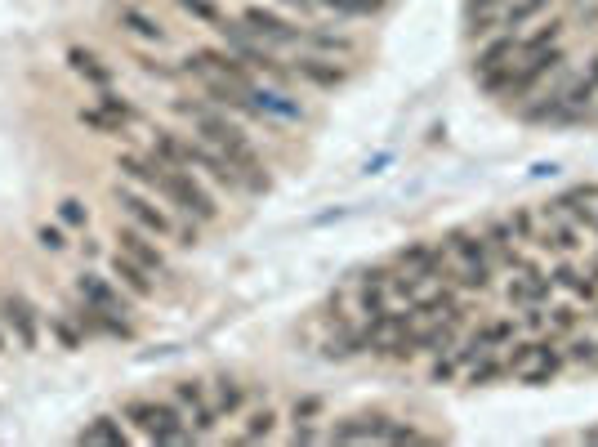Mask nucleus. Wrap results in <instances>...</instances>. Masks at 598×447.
<instances>
[{
  "label": "nucleus",
  "instance_id": "423d86ee",
  "mask_svg": "<svg viewBox=\"0 0 598 447\" xmlns=\"http://www.w3.org/2000/svg\"><path fill=\"white\" fill-rule=\"evenodd\" d=\"M170 398H175V407L183 412V421H188L192 439H215V425H219V412L215 403H210V385L197 376L188 380H175V389H170Z\"/></svg>",
  "mask_w": 598,
  "mask_h": 447
},
{
  "label": "nucleus",
  "instance_id": "9b49d317",
  "mask_svg": "<svg viewBox=\"0 0 598 447\" xmlns=\"http://www.w3.org/2000/svg\"><path fill=\"white\" fill-rule=\"evenodd\" d=\"M505 296L514 309H527V304H549L554 296V282H549V269H540V264H523V269H514V278H509Z\"/></svg>",
  "mask_w": 598,
  "mask_h": 447
},
{
  "label": "nucleus",
  "instance_id": "7ed1b4c3",
  "mask_svg": "<svg viewBox=\"0 0 598 447\" xmlns=\"http://www.w3.org/2000/svg\"><path fill=\"white\" fill-rule=\"evenodd\" d=\"M117 206L125 211V220H130V224H139L143 233L161 237V242H179L183 251H192V246L201 242V237H197V228L179 224L175 215L166 211V206H157V197H152V193H143V188H139V184H130V179H121V184H117Z\"/></svg>",
  "mask_w": 598,
  "mask_h": 447
},
{
  "label": "nucleus",
  "instance_id": "39448f33",
  "mask_svg": "<svg viewBox=\"0 0 598 447\" xmlns=\"http://www.w3.org/2000/svg\"><path fill=\"white\" fill-rule=\"evenodd\" d=\"M241 27H246L255 41H264L268 50H304V27L295 23L291 14H282V9H273V5H246L241 9Z\"/></svg>",
  "mask_w": 598,
  "mask_h": 447
},
{
  "label": "nucleus",
  "instance_id": "9d476101",
  "mask_svg": "<svg viewBox=\"0 0 598 447\" xmlns=\"http://www.w3.org/2000/svg\"><path fill=\"white\" fill-rule=\"evenodd\" d=\"M291 63V76L299 85H313V90H340L349 81V72L340 68V59H326V54H308V50H295Z\"/></svg>",
  "mask_w": 598,
  "mask_h": 447
},
{
  "label": "nucleus",
  "instance_id": "a19ab883",
  "mask_svg": "<svg viewBox=\"0 0 598 447\" xmlns=\"http://www.w3.org/2000/svg\"><path fill=\"white\" fill-rule=\"evenodd\" d=\"M460 372H465V367L456 363V354H438L433 358V367H429V385H451Z\"/></svg>",
  "mask_w": 598,
  "mask_h": 447
},
{
  "label": "nucleus",
  "instance_id": "a211bd4d",
  "mask_svg": "<svg viewBox=\"0 0 598 447\" xmlns=\"http://www.w3.org/2000/svg\"><path fill=\"white\" fill-rule=\"evenodd\" d=\"M549 282H554V291H572L576 304H598V282L585 278V269L572 264V255H558V264L549 269Z\"/></svg>",
  "mask_w": 598,
  "mask_h": 447
},
{
  "label": "nucleus",
  "instance_id": "20e7f679",
  "mask_svg": "<svg viewBox=\"0 0 598 447\" xmlns=\"http://www.w3.org/2000/svg\"><path fill=\"white\" fill-rule=\"evenodd\" d=\"M121 421H130L134 434L148 443H197L175 398L170 403L166 398H130V403H121Z\"/></svg>",
  "mask_w": 598,
  "mask_h": 447
},
{
  "label": "nucleus",
  "instance_id": "58836bf2",
  "mask_svg": "<svg viewBox=\"0 0 598 447\" xmlns=\"http://www.w3.org/2000/svg\"><path fill=\"white\" fill-rule=\"evenodd\" d=\"M322 412H326L322 398H317V394H304V398H295L291 421H295V425H313V421H322Z\"/></svg>",
  "mask_w": 598,
  "mask_h": 447
},
{
  "label": "nucleus",
  "instance_id": "7c9ffc66",
  "mask_svg": "<svg viewBox=\"0 0 598 447\" xmlns=\"http://www.w3.org/2000/svg\"><path fill=\"white\" fill-rule=\"evenodd\" d=\"M505 224L514 228L518 246H536V233H540V215L532 211V206H514V211L505 215Z\"/></svg>",
  "mask_w": 598,
  "mask_h": 447
},
{
  "label": "nucleus",
  "instance_id": "473e14b6",
  "mask_svg": "<svg viewBox=\"0 0 598 447\" xmlns=\"http://www.w3.org/2000/svg\"><path fill=\"white\" fill-rule=\"evenodd\" d=\"M545 313H549V331H545V336H554V340L572 336V331L585 322V313L576 309V304H554V309H545Z\"/></svg>",
  "mask_w": 598,
  "mask_h": 447
},
{
  "label": "nucleus",
  "instance_id": "c9c22d12",
  "mask_svg": "<svg viewBox=\"0 0 598 447\" xmlns=\"http://www.w3.org/2000/svg\"><path fill=\"white\" fill-rule=\"evenodd\" d=\"M81 126L99 130V135H108V139L125 135V126H121V121H117V117H108V112H103L99 103H90V108H81Z\"/></svg>",
  "mask_w": 598,
  "mask_h": 447
},
{
  "label": "nucleus",
  "instance_id": "49530a36",
  "mask_svg": "<svg viewBox=\"0 0 598 447\" xmlns=\"http://www.w3.org/2000/svg\"><path fill=\"white\" fill-rule=\"evenodd\" d=\"M0 354H5V322H0Z\"/></svg>",
  "mask_w": 598,
  "mask_h": 447
},
{
  "label": "nucleus",
  "instance_id": "72a5a7b5",
  "mask_svg": "<svg viewBox=\"0 0 598 447\" xmlns=\"http://www.w3.org/2000/svg\"><path fill=\"white\" fill-rule=\"evenodd\" d=\"M175 5L192 18V23L210 27V32H215V27L224 23V9H219V0H175Z\"/></svg>",
  "mask_w": 598,
  "mask_h": 447
},
{
  "label": "nucleus",
  "instance_id": "f3484780",
  "mask_svg": "<svg viewBox=\"0 0 598 447\" xmlns=\"http://www.w3.org/2000/svg\"><path fill=\"white\" fill-rule=\"evenodd\" d=\"M304 50L308 54H326V59H353V54L362 50L358 41H353L349 32H340V27H313L304 23Z\"/></svg>",
  "mask_w": 598,
  "mask_h": 447
},
{
  "label": "nucleus",
  "instance_id": "de8ad7c7",
  "mask_svg": "<svg viewBox=\"0 0 598 447\" xmlns=\"http://www.w3.org/2000/svg\"><path fill=\"white\" fill-rule=\"evenodd\" d=\"M594 372H598V363H594Z\"/></svg>",
  "mask_w": 598,
  "mask_h": 447
},
{
  "label": "nucleus",
  "instance_id": "37998d69",
  "mask_svg": "<svg viewBox=\"0 0 598 447\" xmlns=\"http://www.w3.org/2000/svg\"><path fill=\"white\" fill-rule=\"evenodd\" d=\"M313 5L322 9V14H335V18H366L353 0H313Z\"/></svg>",
  "mask_w": 598,
  "mask_h": 447
},
{
  "label": "nucleus",
  "instance_id": "b1692460",
  "mask_svg": "<svg viewBox=\"0 0 598 447\" xmlns=\"http://www.w3.org/2000/svg\"><path fill=\"white\" fill-rule=\"evenodd\" d=\"M438 242L447 246L451 264L491 260V251H487V242H482V233H478V228H451V233H447V237H438Z\"/></svg>",
  "mask_w": 598,
  "mask_h": 447
},
{
  "label": "nucleus",
  "instance_id": "ddd939ff",
  "mask_svg": "<svg viewBox=\"0 0 598 447\" xmlns=\"http://www.w3.org/2000/svg\"><path fill=\"white\" fill-rule=\"evenodd\" d=\"M567 367V358H563V345H558L554 336H540V349H536V358L523 367V372H514L518 385H527V389H536V385H549L558 372Z\"/></svg>",
  "mask_w": 598,
  "mask_h": 447
},
{
  "label": "nucleus",
  "instance_id": "79ce46f5",
  "mask_svg": "<svg viewBox=\"0 0 598 447\" xmlns=\"http://www.w3.org/2000/svg\"><path fill=\"white\" fill-rule=\"evenodd\" d=\"M36 242H41V251H50V255L67 251V233L59 224H41V228H36Z\"/></svg>",
  "mask_w": 598,
  "mask_h": 447
},
{
  "label": "nucleus",
  "instance_id": "a18cd8bd",
  "mask_svg": "<svg viewBox=\"0 0 598 447\" xmlns=\"http://www.w3.org/2000/svg\"><path fill=\"white\" fill-rule=\"evenodd\" d=\"M581 443H598V425H594V430H585V434H581Z\"/></svg>",
  "mask_w": 598,
  "mask_h": 447
},
{
  "label": "nucleus",
  "instance_id": "f704fd0d",
  "mask_svg": "<svg viewBox=\"0 0 598 447\" xmlns=\"http://www.w3.org/2000/svg\"><path fill=\"white\" fill-rule=\"evenodd\" d=\"M536 349H540V340H518V336H514V340L505 345V354H500V358H505V372H509V376L523 372V367L536 358Z\"/></svg>",
  "mask_w": 598,
  "mask_h": 447
},
{
  "label": "nucleus",
  "instance_id": "c756f323",
  "mask_svg": "<svg viewBox=\"0 0 598 447\" xmlns=\"http://www.w3.org/2000/svg\"><path fill=\"white\" fill-rule=\"evenodd\" d=\"M500 376H509V372H505V358H500V354H482V358H474V363L465 367V380H469L474 389L496 385Z\"/></svg>",
  "mask_w": 598,
  "mask_h": 447
},
{
  "label": "nucleus",
  "instance_id": "0eeeda50",
  "mask_svg": "<svg viewBox=\"0 0 598 447\" xmlns=\"http://www.w3.org/2000/svg\"><path fill=\"white\" fill-rule=\"evenodd\" d=\"M0 322L14 331L18 349H36L41 345V309L23 296V291H0Z\"/></svg>",
  "mask_w": 598,
  "mask_h": 447
},
{
  "label": "nucleus",
  "instance_id": "bb28decb",
  "mask_svg": "<svg viewBox=\"0 0 598 447\" xmlns=\"http://www.w3.org/2000/svg\"><path fill=\"white\" fill-rule=\"evenodd\" d=\"M76 443H108V447H121L130 443V430L121 425V416H94L90 425L76 430Z\"/></svg>",
  "mask_w": 598,
  "mask_h": 447
},
{
  "label": "nucleus",
  "instance_id": "6e6552de",
  "mask_svg": "<svg viewBox=\"0 0 598 447\" xmlns=\"http://www.w3.org/2000/svg\"><path fill=\"white\" fill-rule=\"evenodd\" d=\"M117 251H125V255H130V260H139L143 269H148V273H157L161 282H170V278H175V264H170V255L161 251V246H157V237H152V233H143L139 224H121V228H117Z\"/></svg>",
  "mask_w": 598,
  "mask_h": 447
},
{
  "label": "nucleus",
  "instance_id": "c85d7f7f",
  "mask_svg": "<svg viewBox=\"0 0 598 447\" xmlns=\"http://www.w3.org/2000/svg\"><path fill=\"white\" fill-rule=\"evenodd\" d=\"M50 336L59 340V349H85V340H90L81 331V322H76L67 309L63 313H50Z\"/></svg>",
  "mask_w": 598,
  "mask_h": 447
},
{
  "label": "nucleus",
  "instance_id": "412c9836",
  "mask_svg": "<svg viewBox=\"0 0 598 447\" xmlns=\"http://www.w3.org/2000/svg\"><path fill=\"white\" fill-rule=\"evenodd\" d=\"M505 63H518V32H496L487 36V45L474 54V76H487Z\"/></svg>",
  "mask_w": 598,
  "mask_h": 447
},
{
  "label": "nucleus",
  "instance_id": "e433bc0d",
  "mask_svg": "<svg viewBox=\"0 0 598 447\" xmlns=\"http://www.w3.org/2000/svg\"><path fill=\"white\" fill-rule=\"evenodd\" d=\"M563 358H567V363H572V367H590V372H594V363H598V340H590V336H576V340H567V345H563Z\"/></svg>",
  "mask_w": 598,
  "mask_h": 447
},
{
  "label": "nucleus",
  "instance_id": "c03bdc74",
  "mask_svg": "<svg viewBox=\"0 0 598 447\" xmlns=\"http://www.w3.org/2000/svg\"><path fill=\"white\" fill-rule=\"evenodd\" d=\"M264 5L282 9V14H304V18H317V14H322V9H317L313 0H264Z\"/></svg>",
  "mask_w": 598,
  "mask_h": 447
},
{
  "label": "nucleus",
  "instance_id": "ea45409f",
  "mask_svg": "<svg viewBox=\"0 0 598 447\" xmlns=\"http://www.w3.org/2000/svg\"><path fill=\"white\" fill-rule=\"evenodd\" d=\"M59 220L67 228H90V206H85L81 197H63V202H59Z\"/></svg>",
  "mask_w": 598,
  "mask_h": 447
},
{
  "label": "nucleus",
  "instance_id": "4be33fe9",
  "mask_svg": "<svg viewBox=\"0 0 598 447\" xmlns=\"http://www.w3.org/2000/svg\"><path fill=\"white\" fill-rule=\"evenodd\" d=\"M554 5L558 0H505L500 5V32H523L545 14H554Z\"/></svg>",
  "mask_w": 598,
  "mask_h": 447
},
{
  "label": "nucleus",
  "instance_id": "4468645a",
  "mask_svg": "<svg viewBox=\"0 0 598 447\" xmlns=\"http://www.w3.org/2000/svg\"><path fill=\"white\" fill-rule=\"evenodd\" d=\"M108 273L121 282L125 291H130L134 300H157L161 278H157V273H148V269H143L139 260H130V255H125V251H117V255H112V260H108Z\"/></svg>",
  "mask_w": 598,
  "mask_h": 447
},
{
  "label": "nucleus",
  "instance_id": "f8f14e48",
  "mask_svg": "<svg viewBox=\"0 0 598 447\" xmlns=\"http://www.w3.org/2000/svg\"><path fill=\"white\" fill-rule=\"evenodd\" d=\"M76 296L99 304V309H108V313H121V318H134V300L121 296L117 282L103 278V273H81V278H76Z\"/></svg>",
  "mask_w": 598,
  "mask_h": 447
},
{
  "label": "nucleus",
  "instance_id": "5701e85b",
  "mask_svg": "<svg viewBox=\"0 0 598 447\" xmlns=\"http://www.w3.org/2000/svg\"><path fill=\"white\" fill-rule=\"evenodd\" d=\"M67 68L81 76L85 85H94V90H108V85L117 81L112 63H103L99 54H94V50H81V45H76V50H67Z\"/></svg>",
  "mask_w": 598,
  "mask_h": 447
},
{
  "label": "nucleus",
  "instance_id": "6ab92c4d",
  "mask_svg": "<svg viewBox=\"0 0 598 447\" xmlns=\"http://www.w3.org/2000/svg\"><path fill=\"white\" fill-rule=\"evenodd\" d=\"M117 27L125 36H134V41H143V45H166V23H161L157 14H148L143 5H121L117 9Z\"/></svg>",
  "mask_w": 598,
  "mask_h": 447
},
{
  "label": "nucleus",
  "instance_id": "2f4dec72",
  "mask_svg": "<svg viewBox=\"0 0 598 447\" xmlns=\"http://www.w3.org/2000/svg\"><path fill=\"white\" fill-rule=\"evenodd\" d=\"M94 103H99L108 117H117L121 126H134V121H139V108H134V103L125 99L121 90H112V85H108V90H99V99H94Z\"/></svg>",
  "mask_w": 598,
  "mask_h": 447
},
{
  "label": "nucleus",
  "instance_id": "f03ea898",
  "mask_svg": "<svg viewBox=\"0 0 598 447\" xmlns=\"http://www.w3.org/2000/svg\"><path fill=\"white\" fill-rule=\"evenodd\" d=\"M170 108L179 112L183 121L192 126V135L201 139V144H210L215 152H224L228 161H233V170L241 175V184H246V197H264L268 188H273V175H268L264 157L255 152L250 144V135L233 121V112L215 108L210 99H175Z\"/></svg>",
  "mask_w": 598,
  "mask_h": 447
},
{
  "label": "nucleus",
  "instance_id": "aec40b11",
  "mask_svg": "<svg viewBox=\"0 0 598 447\" xmlns=\"http://www.w3.org/2000/svg\"><path fill=\"white\" fill-rule=\"evenodd\" d=\"M210 403H215V412H219V421H237L241 412L250 407V389L241 385L237 376H215L210 380Z\"/></svg>",
  "mask_w": 598,
  "mask_h": 447
},
{
  "label": "nucleus",
  "instance_id": "09e8293b",
  "mask_svg": "<svg viewBox=\"0 0 598 447\" xmlns=\"http://www.w3.org/2000/svg\"><path fill=\"white\" fill-rule=\"evenodd\" d=\"M594 237H598V228H594Z\"/></svg>",
  "mask_w": 598,
  "mask_h": 447
},
{
  "label": "nucleus",
  "instance_id": "cd10ccee",
  "mask_svg": "<svg viewBox=\"0 0 598 447\" xmlns=\"http://www.w3.org/2000/svg\"><path fill=\"white\" fill-rule=\"evenodd\" d=\"M277 434V412L264 407V412H250V421L233 434V443H268Z\"/></svg>",
  "mask_w": 598,
  "mask_h": 447
},
{
  "label": "nucleus",
  "instance_id": "393cba45",
  "mask_svg": "<svg viewBox=\"0 0 598 447\" xmlns=\"http://www.w3.org/2000/svg\"><path fill=\"white\" fill-rule=\"evenodd\" d=\"M563 36H567V23H563V18H540V23H536L527 36L518 32V59H532V54L549 50V45H563Z\"/></svg>",
  "mask_w": 598,
  "mask_h": 447
},
{
  "label": "nucleus",
  "instance_id": "2eb2a0df",
  "mask_svg": "<svg viewBox=\"0 0 598 447\" xmlns=\"http://www.w3.org/2000/svg\"><path fill=\"white\" fill-rule=\"evenodd\" d=\"M554 206L567 215L572 224H581L585 233H594L598 228V184H576L567 188V193L554 197Z\"/></svg>",
  "mask_w": 598,
  "mask_h": 447
},
{
  "label": "nucleus",
  "instance_id": "dca6fc26",
  "mask_svg": "<svg viewBox=\"0 0 598 447\" xmlns=\"http://www.w3.org/2000/svg\"><path fill=\"white\" fill-rule=\"evenodd\" d=\"M384 425H389V416L384 412H358V416L335 421L331 430H326V439L331 443H371V439H380L384 443Z\"/></svg>",
  "mask_w": 598,
  "mask_h": 447
},
{
  "label": "nucleus",
  "instance_id": "a878e982",
  "mask_svg": "<svg viewBox=\"0 0 598 447\" xmlns=\"http://www.w3.org/2000/svg\"><path fill=\"white\" fill-rule=\"evenodd\" d=\"M496 273H500V269H496L491 260H474V264H456L447 282H456V287L469 291V296H487V291L496 287Z\"/></svg>",
  "mask_w": 598,
  "mask_h": 447
},
{
  "label": "nucleus",
  "instance_id": "1a4fd4ad",
  "mask_svg": "<svg viewBox=\"0 0 598 447\" xmlns=\"http://www.w3.org/2000/svg\"><path fill=\"white\" fill-rule=\"evenodd\" d=\"M67 313H72L76 322H81L85 336H108V340H134V318H121V313H108L99 309V304L81 300L76 296L72 304H67Z\"/></svg>",
  "mask_w": 598,
  "mask_h": 447
},
{
  "label": "nucleus",
  "instance_id": "4c0bfd02",
  "mask_svg": "<svg viewBox=\"0 0 598 447\" xmlns=\"http://www.w3.org/2000/svg\"><path fill=\"white\" fill-rule=\"evenodd\" d=\"M134 63H139L143 76H157V81H179V76H183V68H170L166 59H157V54H143V50H134Z\"/></svg>",
  "mask_w": 598,
  "mask_h": 447
},
{
  "label": "nucleus",
  "instance_id": "f257e3e1",
  "mask_svg": "<svg viewBox=\"0 0 598 447\" xmlns=\"http://www.w3.org/2000/svg\"><path fill=\"white\" fill-rule=\"evenodd\" d=\"M117 170H121V179L139 184L143 193L161 197V202H166L175 215H183V220L219 224V202H215V193L206 188V179H201L197 170L166 166V161L152 157V152H121Z\"/></svg>",
  "mask_w": 598,
  "mask_h": 447
}]
</instances>
